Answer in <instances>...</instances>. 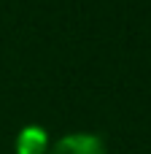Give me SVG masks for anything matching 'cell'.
Instances as JSON below:
<instances>
[{"label": "cell", "instance_id": "cell-1", "mask_svg": "<svg viewBox=\"0 0 151 154\" xmlns=\"http://www.w3.org/2000/svg\"><path fill=\"white\" fill-rule=\"evenodd\" d=\"M51 154H105V152H103L100 138L86 135V133H76V135L62 138V141L51 149Z\"/></svg>", "mask_w": 151, "mask_h": 154}, {"label": "cell", "instance_id": "cell-2", "mask_svg": "<svg viewBox=\"0 0 151 154\" xmlns=\"http://www.w3.org/2000/svg\"><path fill=\"white\" fill-rule=\"evenodd\" d=\"M46 149V133H41L38 127H27L19 135V154H43Z\"/></svg>", "mask_w": 151, "mask_h": 154}]
</instances>
